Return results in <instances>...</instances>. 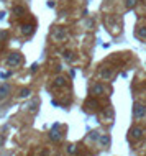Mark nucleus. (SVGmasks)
I'll return each mask as SVG.
<instances>
[{"label": "nucleus", "mask_w": 146, "mask_h": 156, "mask_svg": "<svg viewBox=\"0 0 146 156\" xmlns=\"http://www.w3.org/2000/svg\"><path fill=\"white\" fill-rule=\"evenodd\" d=\"M133 115H135V118H143V117H146V107L143 105V104H135Z\"/></svg>", "instance_id": "f257e3e1"}, {"label": "nucleus", "mask_w": 146, "mask_h": 156, "mask_svg": "<svg viewBox=\"0 0 146 156\" xmlns=\"http://www.w3.org/2000/svg\"><path fill=\"white\" fill-rule=\"evenodd\" d=\"M20 62H21V54L20 53H12L8 57H7V64L12 66V67L13 66H18Z\"/></svg>", "instance_id": "f03ea898"}, {"label": "nucleus", "mask_w": 146, "mask_h": 156, "mask_svg": "<svg viewBox=\"0 0 146 156\" xmlns=\"http://www.w3.org/2000/svg\"><path fill=\"white\" fill-rule=\"evenodd\" d=\"M10 92H12V87H10V84H2V86H0V100L7 99Z\"/></svg>", "instance_id": "7ed1b4c3"}, {"label": "nucleus", "mask_w": 146, "mask_h": 156, "mask_svg": "<svg viewBox=\"0 0 146 156\" xmlns=\"http://www.w3.org/2000/svg\"><path fill=\"white\" fill-rule=\"evenodd\" d=\"M130 133H131V136H133L135 140H140V138H143V128L141 127H133L131 130H130Z\"/></svg>", "instance_id": "20e7f679"}, {"label": "nucleus", "mask_w": 146, "mask_h": 156, "mask_svg": "<svg viewBox=\"0 0 146 156\" xmlns=\"http://www.w3.org/2000/svg\"><path fill=\"white\" fill-rule=\"evenodd\" d=\"M112 76H113V71L110 69V67H104V69H100V77L104 79V81H109Z\"/></svg>", "instance_id": "39448f33"}, {"label": "nucleus", "mask_w": 146, "mask_h": 156, "mask_svg": "<svg viewBox=\"0 0 146 156\" xmlns=\"http://www.w3.org/2000/svg\"><path fill=\"white\" fill-rule=\"evenodd\" d=\"M104 92H105L104 84H95V86L92 87V94L94 95H104Z\"/></svg>", "instance_id": "423d86ee"}, {"label": "nucleus", "mask_w": 146, "mask_h": 156, "mask_svg": "<svg viewBox=\"0 0 146 156\" xmlns=\"http://www.w3.org/2000/svg\"><path fill=\"white\" fill-rule=\"evenodd\" d=\"M67 82H66V77H63V76H59V77L54 79V82H53V86L54 87H64Z\"/></svg>", "instance_id": "0eeeda50"}, {"label": "nucleus", "mask_w": 146, "mask_h": 156, "mask_svg": "<svg viewBox=\"0 0 146 156\" xmlns=\"http://www.w3.org/2000/svg\"><path fill=\"white\" fill-rule=\"evenodd\" d=\"M64 35H66V33H64V30H61V28H56V31H54V38L56 40H63L64 38Z\"/></svg>", "instance_id": "6e6552de"}, {"label": "nucleus", "mask_w": 146, "mask_h": 156, "mask_svg": "<svg viewBox=\"0 0 146 156\" xmlns=\"http://www.w3.org/2000/svg\"><path fill=\"white\" fill-rule=\"evenodd\" d=\"M21 28H23V33H25V35H30V33H33V25H23Z\"/></svg>", "instance_id": "1a4fd4ad"}, {"label": "nucleus", "mask_w": 146, "mask_h": 156, "mask_svg": "<svg viewBox=\"0 0 146 156\" xmlns=\"http://www.w3.org/2000/svg\"><path fill=\"white\" fill-rule=\"evenodd\" d=\"M136 36L138 38H146V28H145V26H143V28H138Z\"/></svg>", "instance_id": "9d476101"}, {"label": "nucleus", "mask_w": 146, "mask_h": 156, "mask_svg": "<svg viewBox=\"0 0 146 156\" xmlns=\"http://www.w3.org/2000/svg\"><path fill=\"white\" fill-rule=\"evenodd\" d=\"M49 138L54 140V141H59V140H61V135H59L58 131H51V133H49Z\"/></svg>", "instance_id": "9b49d317"}, {"label": "nucleus", "mask_w": 146, "mask_h": 156, "mask_svg": "<svg viewBox=\"0 0 146 156\" xmlns=\"http://www.w3.org/2000/svg\"><path fill=\"white\" fill-rule=\"evenodd\" d=\"M30 94H31V90H30V89H21L18 95H20V97H28Z\"/></svg>", "instance_id": "f8f14e48"}, {"label": "nucleus", "mask_w": 146, "mask_h": 156, "mask_svg": "<svg viewBox=\"0 0 146 156\" xmlns=\"http://www.w3.org/2000/svg\"><path fill=\"white\" fill-rule=\"evenodd\" d=\"M99 140H100V143H102V145H109V143H110V138H109L107 135H102Z\"/></svg>", "instance_id": "ddd939ff"}, {"label": "nucleus", "mask_w": 146, "mask_h": 156, "mask_svg": "<svg viewBox=\"0 0 146 156\" xmlns=\"http://www.w3.org/2000/svg\"><path fill=\"white\" fill-rule=\"evenodd\" d=\"M125 5H126V8H133L136 5V0H125Z\"/></svg>", "instance_id": "4468645a"}, {"label": "nucleus", "mask_w": 146, "mask_h": 156, "mask_svg": "<svg viewBox=\"0 0 146 156\" xmlns=\"http://www.w3.org/2000/svg\"><path fill=\"white\" fill-rule=\"evenodd\" d=\"M95 105H97L95 100H89V102H87V108H90V110H94V108H95Z\"/></svg>", "instance_id": "2eb2a0df"}, {"label": "nucleus", "mask_w": 146, "mask_h": 156, "mask_svg": "<svg viewBox=\"0 0 146 156\" xmlns=\"http://www.w3.org/2000/svg\"><path fill=\"white\" fill-rule=\"evenodd\" d=\"M64 57H66L67 61H72V59H74V56H72L71 51H66V53H64Z\"/></svg>", "instance_id": "dca6fc26"}, {"label": "nucleus", "mask_w": 146, "mask_h": 156, "mask_svg": "<svg viewBox=\"0 0 146 156\" xmlns=\"http://www.w3.org/2000/svg\"><path fill=\"white\" fill-rule=\"evenodd\" d=\"M99 138H100V135H99L97 131H92L90 133V140H99Z\"/></svg>", "instance_id": "f3484780"}, {"label": "nucleus", "mask_w": 146, "mask_h": 156, "mask_svg": "<svg viewBox=\"0 0 146 156\" xmlns=\"http://www.w3.org/2000/svg\"><path fill=\"white\" fill-rule=\"evenodd\" d=\"M23 12H25V10H23L21 7H17V8H15V13H18V15H20V13H23Z\"/></svg>", "instance_id": "a211bd4d"}, {"label": "nucleus", "mask_w": 146, "mask_h": 156, "mask_svg": "<svg viewBox=\"0 0 146 156\" xmlns=\"http://www.w3.org/2000/svg\"><path fill=\"white\" fill-rule=\"evenodd\" d=\"M39 156H49V150H43Z\"/></svg>", "instance_id": "6ab92c4d"}, {"label": "nucleus", "mask_w": 146, "mask_h": 156, "mask_svg": "<svg viewBox=\"0 0 146 156\" xmlns=\"http://www.w3.org/2000/svg\"><path fill=\"white\" fill-rule=\"evenodd\" d=\"M67 151H69V153H75V148H74V146H72V145H71V146L67 148Z\"/></svg>", "instance_id": "aec40b11"}, {"label": "nucleus", "mask_w": 146, "mask_h": 156, "mask_svg": "<svg viewBox=\"0 0 146 156\" xmlns=\"http://www.w3.org/2000/svg\"><path fill=\"white\" fill-rule=\"evenodd\" d=\"M36 69H38V64H33V66H31V72H35Z\"/></svg>", "instance_id": "412c9836"}]
</instances>
